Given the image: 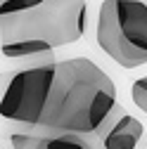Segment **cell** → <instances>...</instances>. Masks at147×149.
<instances>
[{
    "mask_svg": "<svg viewBox=\"0 0 147 149\" xmlns=\"http://www.w3.org/2000/svg\"><path fill=\"white\" fill-rule=\"evenodd\" d=\"M116 107L114 81L93 59L71 57L57 62L41 125L55 133L97 135Z\"/></svg>",
    "mask_w": 147,
    "mask_h": 149,
    "instance_id": "1",
    "label": "cell"
},
{
    "mask_svg": "<svg viewBox=\"0 0 147 149\" xmlns=\"http://www.w3.org/2000/svg\"><path fill=\"white\" fill-rule=\"evenodd\" d=\"M85 24L88 0H43L31 10L0 14V43L38 38L64 47L83 38Z\"/></svg>",
    "mask_w": 147,
    "mask_h": 149,
    "instance_id": "2",
    "label": "cell"
},
{
    "mask_svg": "<svg viewBox=\"0 0 147 149\" xmlns=\"http://www.w3.org/2000/svg\"><path fill=\"white\" fill-rule=\"evenodd\" d=\"M95 38L100 50L121 69L147 64V3L104 0L97 12Z\"/></svg>",
    "mask_w": 147,
    "mask_h": 149,
    "instance_id": "3",
    "label": "cell"
},
{
    "mask_svg": "<svg viewBox=\"0 0 147 149\" xmlns=\"http://www.w3.org/2000/svg\"><path fill=\"white\" fill-rule=\"evenodd\" d=\"M55 69H57V59L14 69L10 73V78H5L3 100H0V114L5 121L24 123L29 128L43 123L55 81Z\"/></svg>",
    "mask_w": 147,
    "mask_h": 149,
    "instance_id": "4",
    "label": "cell"
},
{
    "mask_svg": "<svg viewBox=\"0 0 147 149\" xmlns=\"http://www.w3.org/2000/svg\"><path fill=\"white\" fill-rule=\"evenodd\" d=\"M142 135H145L142 121L121 111L119 107L112 111V116L97 130L102 149H138Z\"/></svg>",
    "mask_w": 147,
    "mask_h": 149,
    "instance_id": "5",
    "label": "cell"
},
{
    "mask_svg": "<svg viewBox=\"0 0 147 149\" xmlns=\"http://www.w3.org/2000/svg\"><path fill=\"white\" fill-rule=\"evenodd\" d=\"M12 149H93L83 135L74 133H55L48 135H31V133H12Z\"/></svg>",
    "mask_w": 147,
    "mask_h": 149,
    "instance_id": "6",
    "label": "cell"
},
{
    "mask_svg": "<svg viewBox=\"0 0 147 149\" xmlns=\"http://www.w3.org/2000/svg\"><path fill=\"white\" fill-rule=\"evenodd\" d=\"M55 47L48 40H38V38H22V40H10V43H0V52L3 57L10 59V64H22L26 59H36L50 54Z\"/></svg>",
    "mask_w": 147,
    "mask_h": 149,
    "instance_id": "7",
    "label": "cell"
},
{
    "mask_svg": "<svg viewBox=\"0 0 147 149\" xmlns=\"http://www.w3.org/2000/svg\"><path fill=\"white\" fill-rule=\"evenodd\" d=\"M131 97H133V104L142 111V114H147V76L138 78L131 88Z\"/></svg>",
    "mask_w": 147,
    "mask_h": 149,
    "instance_id": "8",
    "label": "cell"
}]
</instances>
